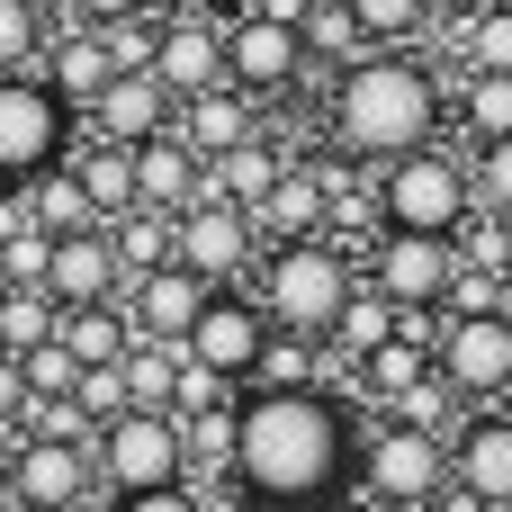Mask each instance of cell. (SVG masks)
I'll list each match as a JSON object with an SVG mask.
<instances>
[{
    "mask_svg": "<svg viewBox=\"0 0 512 512\" xmlns=\"http://www.w3.org/2000/svg\"><path fill=\"white\" fill-rule=\"evenodd\" d=\"M360 459L351 405L324 387H243V441H234V486L243 504L315 512Z\"/></svg>",
    "mask_w": 512,
    "mask_h": 512,
    "instance_id": "cell-1",
    "label": "cell"
},
{
    "mask_svg": "<svg viewBox=\"0 0 512 512\" xmlns=\"http://www.w3.org/2000/svg\"><path fill=\"white\" fill-rule=\"evenodd\" d=\"M441 117H450V99H441V72L414 54V45H378V54H360L351 72H333V90H324V135H333V153L342 162H405V153H423V144H441Z\"/></svg>",
    "mask_w": 512,
    "mask_h": 512,
    "instance_id": "cell-2",
    "label": "cell"
},
{
    "mask_svg": "<svg viewBox=\"0 0 512 512\" xmlns=\"http://www.w3.org/2000/svg\"><path fill=\"white\" fill-rule=\"evenodd\" d=\"M252 297L270 306L279 333H306V342H333L342 306L360 297V261L342 234H306V243H270L261 270H252Z\"/></svg>",
    "mask_w": 512,
    "mask_h": 512,
    "instance_id": "cell-3",
    "label": "cell"
},
{
    "mask_svg": "<svg viewBox=\"0 0 512 512\" xmlns=\"http://www.w3.org/2000/svg\"><path fill=\"white\" fill-rule=\"evenodd\" d=\"M477 216V171L450 144H423L378 171V225L387 234H459Z\"/></svg>",
    "mask_w": 512,
    "mask_h": 512,
    "instance_id": "cell-4",
    "label": "cell"
},
{
    "mask_svg": "<svg viewBox=\"0 0 512 512\" xmlns=\"http://www.w3.org/2000/svg\"><path fill=\"white\" fill-rule=\"evenodd\" d=\"M72 144H81V108L45 72H0V189L45 180L54 162H72Z\"/></svg>",
    "mask_w": 512,
    "mask_h": 512,
    "instance_id": "cell-5",
    "label": "cell"
},
{
    "mask_svg": "<svg viewBox=\"0 0 512 512\" xmlns=\"http://www.w3.org/2000/svg\"><path fill=\"white\" fill-rule=\"evenodd\" d=\"M351 477H360V495L378 512H432V495L450 486V432H423V423L378 414V423L360 432Z\"/></svg>",
    "mask_w": 512,
    "mask_h": 512,
    "instance_id": "cell-6",
    "label": "cell"
},
{
    "mask_svg": "<svg viewBox=\"0 0 512 512\" xmlns=\"http://www.w3.org/2000/svg\"><path fill=\"white\" fill-rule=\"evenodd\" d=\"M432 369H441V387H450L468 414L504 405L512 396V306H495V315H441Z\"/></svg>",
    "mask_w": 512,
    "mask_h": 512,
    "instance_id": "cell-7",
    "label": "cell"
},
{
    "mask_svg": "<svg viewBox=\"0 0 512 512\" xmlns=\"http://www.w3.org/2000/svg\"><path fill=\"white\" fill-rule=\"evenodd\" d=\"M90 459H99V486L108 495H144V486H180L189 477V441H180V414H117L108 432H90Z\"/></svg>",
    "mask_w": 512,
    "mask_h": 512,
    "instance_id": "cell-8",
    "label": "cell"
},
{
    "mask_svg": "<svg viewBox=\"0 0 512 512\" xmlns=\"http://www.w3.org/2000/svg\"><path fill=\"white\" fill-rule=\"evenodd\" d=\"M225 81L234 90H252L261 108L270 99H288L297 81H306V36L288 27V18H270V9H225Z\"/></svg>",
    "mask_w": 512,
    "mask_h": 512,
    "instance_id": "cell-9",
    "label": "cell"
},
{
    "mask_svg": "<svg viewBox=\"0 0 512 512\" xmlns=\"http://www.w3.org/2000/svg\"><path fill=\"white\" fill-rule=\"evenodd\" d=\"M0 486H9L18 504H90V486H99L90 432H36V423H18Z\"/></svg>",
    "mask_w": 512,
    "mask_h": 512,
    "instance_id": "cell-10",
    "label": "cell"
},
{
    "mask_svg": "<svg viewBox=\"0 0 512 512\" xmlns=\"http://www.w3.org/2000/svg\"><path fill=\"white\" fill-rule=\"evenodd\" d=\"M171 225H180V261H189L207 288H252V270H261V225H252V207L198 198V207H180Z\"/></svg>",
    "mask_w": 512,
    "mask_h": 512,
    "instance_id": "cell-11",
    "label": "cell"
},
{
    "mask_svg": "<svg viewBox=\"0 0 512 512\" xmlns=\"http://www.w3.org/2000/svg\"><path fill=\"white\" fill-rule=\"evenodd\" d=\"M270 333H279V324H270V306H261L252 288H216V297H207V315H198V333H189L180 351H189L198 369H216L225 387H252V378H261Z\"/></svg>",
    "mask_w": 512,
    "mask_h": 512,
    "instance_id": "cell-12",
    "label": "cell"
},
{
    "mask_svg": "<svg viewBox=\"0 0 512 512\" xmlns=\"http://www.w3.org/2000/svg\"><path fill=\"white\" fill-rule=\"evenodd\" d=\"M360 279H369L378 297H396L405 315H414V306L441 315V297H450V279H459V243H450V234H387V225H378Z\"/></svg>",
    "mask_w": 512,
    "mask_h": 512,
    "instance_id": "cell-13",
    "label": "cell"
},
{
    "mask_svg": "<svg viewBox=\"0 0 512 512\" xmlns=\"http://www.w3.org/2000/svg\"><path fill=\"white\" fill-rule=\"evenodd\" d=\"M153 81H162L180 108L207 99V90H225V9L180 0V9L162 18V36H153Z\"/></svg>",
    "mask_w": 512,
    "mask_h": 512,
    "instance_id": "cell-14",
    "label": "cell"
},
{
    "mask_svg": "<svg viewBox=\"0 0 512 512\" xmlns=\"http://www.w3.org/2000/svg\"><path fill=\"white\" fill-rule=\"evenodd\" d=\"M207 279L189 270V261H162V270H144V279H126V324H135V342H189L198 333V315H207Z\"/></svg>",
    "mask_w": 512,
    "mask_h": 512,
    "instance_id": "cell-15",
    "label": "cell"
},
{
    "mask_svg": "<svg viewBox=\"0 0 512 512\" xmlns=\"http://www.w3.org/2000/svg\"><path fill=\"white\" fill-rule=\"evenodd\" d=\"M450 486H468L477 504L512 512V405H486L450 432Z\"/></svg>",
    "mask_w": 512,
    "mask_h": 512,
    "instance_id": "cell-16",
    "label": "cell"
},
{
    "mask_svg": "<svg viewBox=\"0 0 512 512\" xmlns=\"http://www.w3.org/2000/svg\"><path fill=\"white\" fill-rule=\"evenodd\" d=\"M198 198H216V180H207V153H198L180 126L144 135V144H135V207H162V216H180V207H198Z\"/></svg>",
    "mask_w": 512,
    "mask_h": 512,
    "instance_id": "cell-17",
    "label": "cell"
},
{
    "mask_svg": "<svg viewBox=\"0 0 512 512\" xmlns=\"http://www.w3.org/2000/svg\"><path fill=\"white\" fill-rule=\"evenodd\" d=\"M45 288H54L63 315H72V306H117V297H126V261H117L108 225L54 234V270H45Z\"/></svg>",
    "mask_w": 512,
    "mask_h": 512,
    "instance_id": "cell-18",
    "label": "cell"
},
{
    "mask_svg": "<svg viewBox=\"0 0 512 512\" xmlns=\"http://www.w3.org/2000/svg\"><path fill=\"white\" fill-rule=\"evenodd\" d=\"M162 126H180V99H171L153 72H117V81L81 108V135H99V144H144V135H162Z\"/></svg>",
    "mask_w": 512,
    "mask_h": 512,
    "instance_id": "cell-19",
    "label": "cell"
},
{
    "mask_svg": "<svg viewBox=\"0 0 512 512\" xmlns=\"http://www.w3.org/2000/svg\"><path fill=\"white\" fill-rule=\"evenodd\" d=\"M252 225H261V252L270 243H306V234H333V189H324V153H297L288 171H279V189L252 207Z\"/></svg>",
    "mask_w": 512,
    "mask_h": 512,
    "instance_id": "cell-20",
    "label": "cell"
},
{
    "mask_svg": "<svg viewBox=\"0 0 512 512\" xmlns=\"http://www.w3.org/2000/svg\"><path fill=\"white\" fill-rule=\"evenodd\" d=\"M72 108H90L108 81H117V63H108V36L99 27H81V18H54V36H45V63H36Z\"/></svg>",
    "mask_w": 512,
    "mask_h": 512,
    "instance_id": "cell-21",
    "label": "cell"
},
{
    "mask_svg": "<svg viewBox=\"0 0 512 512\" xmlns=\"http://www.w3.org/2000/svg\"><path fill=\"white\" fill-rule=\"evenodd\" d=\"M261 126H270V117H261V99H252V90H234V81L180 108V135H189V144H198L207 162H216V153H234V144H252Z\"/></svg>",
    "mask_w": 512,
    "mask_h": 512,
    "instance_id": "cell-22",
    "label": "cell"
},
{
    "mask_svg": "<svg viewBox=\"0 0 512 512\" xmlns=\"http://www.w3.org/2000/svg\"><path fill=\"white\" fill-rule=\"evenodd\" d=\"M297 153L279 144V126H261L252 144H234V153H216L207 162V180H216V198H234V207H261L270 189H279V171H288Z\"/></svg>",
    "mask_w": 512,
    "mask_h": 512,
    "instance_id": "cell-23",
    "label": "cell"
},
{
    "mask_svg": "<svg viewBox=\"0 0 512 512\" xmlns=\"http://www.w3.org/2000/svg\"><path fill=\"white\" fill-rule=\"evenodd\" d=\"M72 180L90 189L99 225L135 216V144H99V135H81V144H72Z\"/></svg>",
    "mask_w": 512,
    "mask_h": 512,
    "instance_id": "cell-24",
    "label": "cell"
},
{
    "mask_svg": "<svg viewBox=\"0 0 512 512\" xmlns=\"http://www.w3.org/2000/svg\"><path fill=\"white\" fill-rule=\"evenodd\" d=\"M180 441H189V486H198V495L234 486V441H243V396H234V405H216V414H189V423H180Z\"/></svg>",
    "mask_w": 512,
    "mask_h": 512,
    "instance_id": "cell-25",
    "label": "cell"
},
{
    "mask_svg": "<svg viewBox=\"0 0 512 512\" xmlns=\"http://www.w3.org/2000/svg\"><path fill=\"white\" fill-rule=\"evenodd\" d=\"M297 36H306V72H351L360 54H378V45H369V27L351 18V0H342V9H306V18H297Z\"/></svg>",
    "mask_w": 512,
    "mask_h": 512,
    "instance_id": "cell-26",
    "label": "cell"
},
{
    "mask_svg": "<svg viewBox=\"0 0 512 512\" xmlns=\"http://www.w3.org/2000/svg\"><path fill=\"white\" fill-rule=\"evenodd\" d=\"M63 351H72L81 369H117V360L135 351L126 306H72V315H63Z\"/></svg>",
    "mask_w": 512,
    "mask_h": 512,
    "instance_id": "cell-27",
    "label": "cell"
},
{
    "mask_svg": "<svg viewBox=\"0 0 512 512\" xmlns=\"http://www.w3.org/2000/svg\"><path fill=\"white\" fill-rule=\"evenodd\" d=\"M396 333H405V306H396V297H378V288L360 279V297H351V306H342V324H333V351H351V360H378Z\"/></svg>",
    "mask_w": 512,
    "mask_h": 512,
    "instance_id": "cell-28",
    "label": "cell"
},
{
    "mask_svg": "<svg viewBox=\"0 0 512 512\" xmlns=\"http://www.w3.org/2000/svg\"><path fill=\"white\" fill-rule=\"evenodd\" d=\"M108 243H117V261H126V279H144V270L180 261V225H171L162 207H135V216H117V225H108Z\"/></svg>",
    "mask_w": 512,
    "mask_h": 512,
    "instance_id": "cell-29",
    "label": "cell"
},
{
    "mask_svg": "<svg viewBox=\"0 0 512 512\" xmlns=\"http://www.w3.org/2000/svg\"><path fill=\"white\" fill-rule=\"evenodd\" d=\"M27 216H36L45 234H81V225H99V207H90V189L72 180V162H54L45 180H27Z\"/></svg>",
    "mask_w": 512,
    "mask_h": 512,
    "instance_id": "cell-30",
    "label": "cell"
},
{
    "mask_svg": "<svg viewBox=\"0 0 512 512\" xmlns=\"http://www.w3.org/2000/svg\"><path fill=\"white\" fill-rule=\"evenodd\" d=\"M450 36H459V63L468 72H512V9H468V18H450Z\"/></svg>",
    "mask_w": 512,
    "mask_h": 512,
    "instance_id": "cell-31",
    "label": "cell"
},
{
    "mask_svg": "<svg viewBox=\"0 0 512 512\" xmlns=\"http://www.w3.org/2000/svg\"><path fill=\"white\" fill-rule=\"evenodd\" d=\"M459 126H468V144L512 135V72H468L459 81Z\"/></svg>",
    "mask_w": 512,
    "mask_h": 512,
    "instance_id": "cell-32",
    "label": "cell"
},
{
    "mask_svg": "<svg viewBox=\"0 0 512 512\" xmlns=\"http://www.w3.org/2000/svg\"><path fill=\"white\" fill-rule=\"evenodd\" d=\"M54 333H63L54 288H9V306H0V351L18 360V351H36V342H54Z\"/></svg>",
    "mask_w": 512,
    "mask_h": 512,
    "instance_id": "cell-33",
    "label": "cell"
},
{
    "mask_svg": "<svg viewBox=\"0 0 512 512\" xmlns=\"http://www.w3.org/2000/svg\"><path fill=\"white\" fill-rule=\"evenodd\" d=\"M45 36H54V9L45 0H0V72H36L45 63Z\"/></svg>",
    "mask_w": 512,
    "mask_h": 512,
    "instance_id": "cell-34",
    "label": "cell"
},
{
    "mask_svg": "<svg viewBox=\"0 0 512 512\" xmlns=\"http://www.w3.org/2000/svg\"><path fill=\"white\" fill-rule=\"evenodd\" d=\"M351 18L369 27V45H414V36H432V27H441V9H432V0H351Z\"/></svg>",
    "mask_w": 512,
    "mask_h": 512,
    "instance_id": "cell-35",
    "label": "cell"
},
{
    "mask_svg": "<svg viewBox=\"0 0 512 512\" xmlns=\"http://www.w3.org/2000/svg\"><path fill=\"white\" fill-rule=\"evenodd\" d=\"M72 414H81V432H108L117 414H135L126 360H117V369H81V387H72Z\"/></svg>",
    "mask_w": 512,
    "mask_h": 512,
    "instance_id": "cell-36",
    "label": "cell"
},
{
    "mask_svg": "<svg viewBox=\"0 0 512 512\" xmlns=\"http://www.w3.org/2000/svg\"><path fill=\"white\" fill-rule=\"evenodd\" d=\"M315 369H324V342H306V333H270L252 387H315Z\"/></svg>",
    "mask_w": 512,
    "mask_h": 512,
    "instance_id": "cell-37",
    "label": "cell"
},
{
    "mask_svg": "<svg viewBox=\"0 0 512 512\" xmlns=\"http://www.w3.org/2000/svg\"><path fill=\"white\" fill-rule=\"evenodd\" d=\"M18 369H27V396H36V405H54V396H72V387H81V360L63 351V333H54V342H36V351H18Z\"/></svg>",
    "mask_w": 512,
    "mask_h": 512,
    "instance_id": "cell-38",
    "label": "cell"
},
{
    "mask_svg": "<svg viewBox=\"0 0 512 512\" xmlns=\"http://www.w3.org/2000/svg\"><path fill=\"white\" fill-rule=\"evenodd\" d=\"M468 171H477V207L512 225V135H495V144H468Z\"/></svg>",
    "mask_w": 512,
    "mask_h": 512,
    "instance_id": "cell-39",
    "label": "cell"
},
{
    "mask_svg": "<svg viewBox=\"0 0 512 512\" xmlns=\"http://www.w3.org/2000/svg\"><path fill=\"white\" fill-rule=\"evenodd\" d=\"M99 36H108V63H117V72H153V36H162V18H153V9H144V18H108Z\"/></svg>",
    "mask_w": 512,
    "mask_h": 512,
    "instance_id": "cell-40",
    "label": "cell"
},
{
    "mask_svg": "<svg viewBox=\"0 0 512 512\" xmlns=\"http://www.w3.org/2000/svg\"><path fill=\"white\" fill-rule=\"evenodd\" d=\"M108 512H216V504H207V495H198V486L180 477V486H144V495H108Z\"/></svg>",
    "mask_w": 512,
    "mask_h": 512,
    "instance_id": "cell-41",
    "label": "cell"
},
{
    "mask_svg": "<svg viewBox=\"0 0 512 512\" xmlns=\"http://www.w3.org/2000/svg\"><path fill=\"white\" fill-rule=\"evenodd\" d=\"M27 405H36V396H27V369L0 351V432H18V423H27Z\"/></svg>",
    "mask_w": 512,
    "mask_h": 512,
    "instance_id": "cell-42",
    "label": "cell"
},
{
    "mask_svg": "<svg viewBox=\"0 0 512 512\" xmlns=\"http://www.w3.org/2000/svg\"><path fill=\"white\" fill-rule=\"evenodd\" d=\"M153 0H54V18H81V27H108V18H144Z\"/></svg>",
    "mask_w": 512,
    "mask_h": 512,
    "instance_id": "cell-43",
    "label": "cell"
},
{
    "mask_svg": "<svg viewBox=\"0 0 512 512\" xmlns=\"http://www.w3.org/2000/svg\"><path fill=\"white\" fill-rule=\"evenodd\" d=\"M432 9H441V27H450V18H468V9H486V0H432Z\"/></svg>",
    "mask_w": 512,
    "mask_h": 512,
    "instance_id": "cell-44",
    "label": "cell"
},
{
    "mask_svg": "<svg viewBox=\"0 0 512 512\" xmlns=\"http://www.w3.org/2000/svg\"><path fill=\"white\" fill-rule=\"evenodd\" d=\"M18 512H90V504H18Z\"/></svg>",
    "mask_w": 512,
    "mask_h": 512,
    "instance_id": "cell-45",
    "label": "cell"
},
{
    "mask_svg": "<svg viewBox=\"0 0 512 512\" xmlns=\"http://www.w3.org/2000/svg\"><path fill=\"white\" fill-rule=\"evenodd\" d=\"M9 288H18V279H9V261H0V306H9Z\"/></svg>",
    "mask_w": 512,
    "mask_h": 512,
    "instance_id": "cell-46",
    "label": "cell"
},
{
    "mask_svg": "<svg viewBox=\"0 0 512 512\" xmlns=\"http://www.w3.org/2000/svg\"><path fill=\"white\" fill-rule=\"evenodd\" d=\"M9 441H18V432H0V468H9Z\"/></svg>",
    "mask_w": 512,
    "mask_h": 512,
    "instance_id": "cell-47",
    "label": "cell"
},
{
    "mask_svg": "<svg viewBox=\"0 0 512 512\" xmlns=\"http://www.w3.org/2000/svg\"><path fill=\"white\" fill-rule=\"evenodd\" d=\"M198 9H243V0H198Z\"/></svg>",
    "mask_w": 512,
    "mask_h": 512,
    "instance_id": "cell-48",
    "label": "cell"
},
{
    "mask_svg": "<svg viewBox=\"0 0 512 512\" xmlns=\"http://www.w3.org/2000/svg\"><path fill=\"white\" fill-rule=\"evenodd\" d=\"M0 512H18V495H9V486H0Z\"/></svg>",
    "mask_w": 512,
    "mask_h": 512,
    "instance_id": "cell-49",
    "label": "cell"
},
{
    "mask_svg": "<svg viewBox=\"0 0 512 512\" xmlns=\"http://www.w3.org/2000/svg\"><path fill=\"white\" fill-rule=\"evenodd\" d=\"M306 9H342V0H306Z\"/></svg>",
    "mask_w": 512,
    "mask_h": 512,
    "instance_id": "cell-50",
    "label": "cell"
},
{
    "mask_svg": "<svg viewBox=\"0 0 512 512\" xmlns=\"http://www.w3.org/2000/svg\"><path fill=\"white\" fill-rule=\"evenodd\" d=\"M504 297H512V261H504Z\"/></svg>",
    "mask_w": 512,
    "mask_h": 512,
    "instance_id": "cell-51",
    "label": "cell"
},
{
    "mask_svg": "<svg viewBox=\"0 0 512 512\" xmlns=\"http://www.w3.org/2000/svg\"><path fill=\"white\" fill-rule=\"evenodd\" d=\"M495 9H512V0H495Z\"/></svg>",
    "mask_w": 512,
    "mask_h": 512,
    "instance_id": "cell-52",
    "label": "cell"
},
{
    "mask_svg": "<svg viewBox=\"0 0 512 512\" xmlns=\"http://www.w3.org/2000/svg\"><path fill=\"white\" fill-rule=\"evenodd\" d=\"M45 9H54V0H45Z\"/></svg>",
    "mask_w": 512,
    "mask_h": 512,
    "instance_id": "cell-53",
    "label": "cell"
}]
</instances>
